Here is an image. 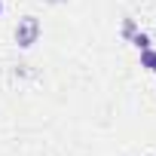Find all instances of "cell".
Masks as SVG:
<instances>
[{
    "mask_svg": "<svg viewBox=\"0 0 156 156\" xmlns=\"http://www.w3.org/2000/svg\"><path fill=\"white\" fill-rule=\"evenodd\" d=\"M37 37H40V22H37L34 16H25V19L19 22V28H16V43L28 49V46L37 43Z\"/></svg>",
    "mask_w": 156,
    "mask_h": 156,
    "instance_id": "obj_1",
    "label": "cell"
},
{
    "mask_svg": "<svg viewBox=\"0 0 156 156\" xmlns=\"http://www.w3.org/2000/svg\"><path fill=\"white\" fill-rule=\"evenodd\" d=\"M141 64H144V67H150V70H156V52L144 49V55H141Z\"/></svg>",
    "mask_w": 156,
    "mask_h": 156,
    "instance_id": "obj_2",
    "label": "cell"
},
{
    "mask_svg": "<svg viewBox=\"0 0 156 156\" xmlns=\"http://www.w3.org/2000/svg\"><path fill=\"white\" fill-rule=\"evenodd\" d=\"M135 46H138V49H150V37H147V34H138V37H135Z\"/></svg>",
    "mask_w": 156,
    "mask_h": 156,
    "instance_id": "obj_3",
    "label": "cell"
},
{
    "mask_svg": "<svg viewBox=\"0 0 156 156\" xmlns=\"http://www.w3.org/2000/svg\"><path fill=\"white\" fill-rule=\"evenodd\" d=\"M0 12H3V0H0Z\"/></svg>",
    "mask_w": 156,
    "mask_h": 156,
    "instance_id": "obj_4",
    "label": "cell"
}]
</instances>
